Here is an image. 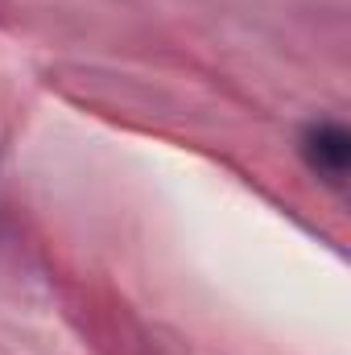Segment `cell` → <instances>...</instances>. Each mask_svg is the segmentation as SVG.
<instances>
[{
  "label": "cell",
  "instance_id": "obj_1",
  "mask_svg": "<svg viewBox=\"0 0 351 355\" xmlns=\"http://www.w3.org/2000/svg\"><path fill=\"white\" fill-rule=\"evenodd\" d=\"M302 153L310 162V170L331 182H343L351 162V137L343 124H314L306 137H302Z\"/></svg>",
  "mask_w": 351,
  "mask_h": 355
}]
</instances>
